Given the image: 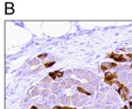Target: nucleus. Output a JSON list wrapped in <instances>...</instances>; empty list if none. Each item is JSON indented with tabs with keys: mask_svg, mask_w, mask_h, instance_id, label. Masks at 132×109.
<instances>
[{
	"mask_svg": "<svg viewBox=\"0 0 132 109\" xmlns=\"http://www.w3.org/2000/svg\"><path fill=\"white\" fill-rule=\"evenodd\" d=\"M106 57L108 58H112V59H114L116 61H118V63H125L126 61V58H125V56H123L122 53H108L106 55Z\"/></svg>",
	"mask_w": 132,
	"mask_h": 109,
	"instance_id": "7ed1b4c3",
	"label": "nucleus"
},
{
	"mask_svg": "<svg viewBox=\"0 0 132 109\" xmlns=\"http://www.w3.org/2000/svg\"><path fill=\"white\" fill-rule=\"evenodd\" d=\"M49 77L53 79H56V78H61L63 77V72L62 71H55V72H50L49 73Z\"/></svg>",
	"mask_w": 132,
	"mask_h": 109,
	"instance_id": "39448f33",
	"label": "nucleus"
},
{
	"mask_svg": "<svg viewBox=\"0 0 132 109\" xmlns=\"http://www.w3.org/2000/svg\"><path fill=\"white\" fill-rule=\"evenodd\" d=\"M117 79H118V74L114 73V72H106L105 75H104V81H105L108 85H113V84H117Z\"/></svg>",
	"mask_w": 132,
	"mask_h": 109,
	"instance_id": "f257e3e1",
	"label": "nucleus"
},
{
	"mask_svg": "<svg viewBox=\"0 0 132 109\" xmlns=\"http://www.w3.org/2000/svg\"><path fill=\"white\" fill-rule=\"evenodd\" d=\"M126 57H128L129 59L132 61V53H126Z\"/></svg>",
	"mask_w": 132,
	"mask_h": 109,
	"instance_id": "9d476101",
	"label": "nucleus"
},
{
	"mask_svg": "<svg viewBox=\"0 0 132 109\" xmlns=\"http://www.w3.org/2000/svg\"><path fill=\"white\" fill-rule=\"evenodd\" d=\"M53 109H60V107H58V106H55V107H54Z\"/></svg>",
	"mask_w": 132,
	"mask_h": 109,
	"instance_id": "2eb2a0df",
	"label": "nucleus"
},
{
	"mask_svg": "<svg viewBox=\"0 0 132 109\" xmlns=\"http://www.w3.org/2000/svg\"><path fill=\"white\" fill-rule=\"evenodd\" d=\"M120 109H129V107H128V106H124V107H122Z\"/></svg>",
	"mask_w": 132,
	"mask_h": 109,
	"instance_id": "ddd939ff",
	"label": "nucleus"
},
{
	"mask_svg": "<svg viewBox=\"0 0 132 109\" xmlns=\"http://www.w3.org/2000/svg\"><path fill=\"white\" fill-rule=\"evenodd\" d=\"M129 106H130V109H132V101H130V102H129Z\"/></svg>",
	"mask_w": 132,
	"mask_h": 109,
	"instance_id": "f8f14e48",
	"label": "nucleus"
},
{
	"mask_svg": "<svg viewBox=\"0 0 132 109\" xmlns=\"http://www.w3.org/2000/svg\"><path fill=\"white\" fill-rule=\"evenodd\" d=\"M47 57V53H42V55H40L38 58H40V59H43V58H46Z\"/></svg>",
	"mask_w": 132,
	"mask_h": 109,
	"instance_id": "1a4fd4ad",
	"label": "nucleus"
},
{
	"mask_svg": "<svg viewBox=\"0 0 132 109\" xmlns=\"http://www.w3.org/2000/svg\"><path fill=\"white\" fill-rule=\"evenodd\" d=\"M118 85V94L120 95L122 100L123 101H128L129 100V89L126 86H124L123 84L120 83H117Z\"/></svg>",
	"mask_w": 132,
	"mask_h": 109,
	"instance_id": "f03ea898",
	"label": "nucleus"
},
{
	"mask_svg": "<svg viewBox=\"0 0 132 109\" xmlns=\"http://www.w3.org/2000/svg\"><path fill=\"white\" fill-rule=\"evenodd\" d=\"M77 91H78L79 93H83V94H85V95H90V93H89V92H87L85 89H83L82 87H77Z\"/></svg>",
	"mask_w": 132,
	"mask_h": 109,
	"instance_id": "423d86ee",
	"label": "nucleus"
},
{
	"mask_svg": "<svg viewBox=\"0 0 132 109\" xmlns=\"http://www.w3.org/2000/svg\"><path fill=\"white\" fill-rule=\"evenodd\" d=\"M60 109H76V108H70V107H60Z\"/></svg>",
	"mask_w": 132,
	"mask_h": 109,
	"instance_id": "9b49d317",
	"label": "nucleus"
},
{
	"mask_svg": "<svg viewBox=\"0 0 132 109\" xmlns=\"http://www.w3.org/2000/svg\"><path fill=\"white\" fill-rule=\"evenodd\" d=\"M117 66V64L116 63H103L101 65V70L103 71V72H105V71L110 70V69H113V67H116Z\"/></svg>",
	"mask_w": 132,
	"mask_h": 109,
	"instance_id": "20e7f679",
	"label": "nucleus"
},
{
	"mask_svg": "<svg viewBox=\"0 0 132 109\" xmlns=\"http://www.w3.org/2000/svg\"><path fill=\"white\" fill-rule=\"evenodd\" d=\"M6 7H9L11 9H13V8H12V7H13V5H12V4H6ZM6 13H7V14H12V13H13V11H8V12H6Z\"/></svg>",
	"mask_w": 132,
	"mask_h": 109,
	"instance_id": "6e6552de",
	"label": "nucleus"
},
{
	"mask_svg": "<svg viewBox=\"0 0 132 109\" xmlns=\"http://www.w3.org/2000/svg\"><path fill=\"white\" fill-rule=\"evenodd\" d=\"M54 64H55V61H48V63H44L43 65L46 69H48V67H50V66H53Z\"/></svg>",
	"mask_w": 132,
	"mask_h": 109,
	"instance_id": "0eeeda50",
	"label": "nucleus"
},
{
	"mask_svg": "<svg viewBox=\"0 0 132 109\" xmlns=\"http://www.w3.org/2000/svg\"><path fill=\"white\" fill-rule=\"evenodd\" d=\"M31 109H38V107H35V106H33V107H31Z\"/></svg>",
	"mask_w": 132,
	"mask_h": 109,
	"instance_id": "4468645a",
	"label": "nucleus"
}]
</instances>
